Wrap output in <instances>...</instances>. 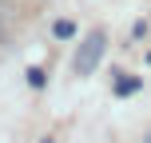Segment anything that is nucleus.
Returning <instances> with one entry per match:
<instances>
[{
    "instance_id": "7ed1b4c3",
    "label": "nucleus",
    "mask_w": 151,
    "mask_h": 143,
    "mask_svg": "<svg viewBox=\"0 0 151 143\" xmlns=\"http://www.w3.org/2000/svg\"><path fill=\"white\" fill-rule=\"evenodd\" d=\"M56 36H60V40H72V36H76V24L60 20V24H56Z\"/></svg>"
},
{
    "instance_id": "39448f33",
    "label": "nucleus",
    "mask_w": 151,
    "mask_h": 143,
    "mask_svg": "<svg viewBox=\"0 0 151 143\" xmlns=\"http://www.w3.org/2000/svg\"><path fill=\"white\" fill-rule=\"evenodd\" d=\"M40 143H52V139H40Z\"/></svg>"
},
{
    "instance_id": "20e7f679",
    "label": "nucleus",
    "mask_w": 151,
    "mask_h": 143,
    "mask_svg": "<svg viewBox=\"0 0 151 143\" xmlns=\"http://www.w3.org/2000/svg\"><path fill=\"white\" fill-rule=\"evenodd\" d=\"M28 83L32 88H44V68H28Z\"/></svg>"
},
{
    "instance_id": "f257e3e1",
    "label": "nucleus",
    "mask_w": 151,
    "mask_h": 143,
    "mask_svg": "<svg viewBox=\"0 0 151 143\" xmlns=\"http://www.w3.org/2000/svg\"><path fill=\"white\" fill-rule=\"evenodd\" d=\"M104 52H107V32L104 28L88 32V36L80 40V48H76V56H72V72L76 75H91L99 68V60H104Z\"/></svg>"
},
{
    "instance_id": "423d86ee",
    "label": "nucleus",
    "mask_w": 151,
    "mask_h": 143,
    "mask_svg": "<svg viewBox=\"0 0 151 143\" xmlns=\"http://www.w3.org/2000/svg\"><path fill=\"white\" fill-rule=\"evenodd\" d=\"M147 60H151V56H147Z\"/></svg>"
},
{
    "instance_id": "0eeeda50",
    "label": "nucleus",
    "mask_w": 151,
    "mask_h": 143,
    "mask_svg": "<svg viewBox=\"0 0 151 143\" xmlns=\"http://www.w3.org/2000/svg\"><path fill=\"white\" fill-rule=\"evenodd\" d=\"M147 143H151V139H147Z\"/></svg>"
},
{
    "instance_id": "f03ea898",
    "label": "nucleus",
    "mask_w": 151,
    "mask_h": 143,
    "mask_svg": "<svg viewBox=\"0 0 151 143\" xmlns=\"http://www.w3.org/2000/svg\"><path fill=\"white\" fill-rule=\"evenodd\" d=\"M115 75H119V80H115V91H119V96H131V91L143 88V80H135V75H123V72H115Z\"/></svg>"
}]
</instances>
